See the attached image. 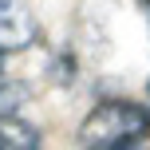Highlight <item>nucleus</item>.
I'll return each instance as SVG.
<instances>
[{"label": "nucleus", "instance_id": "f257e3e1", "mask_svg": "<svg viewBox=\"0 0 150 150\" xmlns=\"http://www.w3.org/2000/svg\"><path fill=\"white\" fill-rule=\"evenodd\" d=\"M150 138V111L134 99H99L79 127V142L91 150H122Z\"/></svg>", "mask_w": 150, "mask_h": 150}, {"label": "nucleus", "instance_id": "f03ea898", "mask_svg": "<svg viewBox=\"0 0 150 150\" xmlns=\"http://www.w3.org/2000/svg\"><path fill=\"white\" fill-rule=\"evenodd\" d=\"M40 40V24L28 0H0V47L4 52H28Z\"/></svg>", "mask_w": 150, "mask_h": 150}, {"label": "nucleus", "instance_id": "7ed1b4c3", "mask_svg": "<svg viewBox=\"0 0 150 150\" xmlns=\"http://www.w3.org/2000/svg\"><path fill=\"white\" fill-rule=\"evenodd\" d=\"M40 127L28 122L20 111H0V146H12V150H36L40 146Z\"/></svg>", "mask_w": 150, "mask_h": 150}, {"label": "nucleus", "instance_id": "20e7f679", "mask_svg": "<svg viewBox=\"0 0 150 150\" xmlns=\"http://www.w3.org/2000/svg\"><path fill=\"white\" fill-rule=\"evenodd\" d=\"M4 55H8V52H4V47H0V63H4Z\"/></svg>", "mask_w": 150, "mask_h": 150}, {"label": "nucleus", "instance_id": "39448f33", "mask_svg": "<svg viewBox=\"0 0 150 150\" xmlns=\"http://www.w3.org/2000/svg\"><path fill=\"white\" fill-rule=\"evenodd\" d=\"M0 87H4V75H0Z\"/></svg>", "mask_w": 150, "mask_h": 150}, {"label": "nucleus", "instance_id": "423d86ee", "mask_svg": "<svg viewBox=\"0 0 150 150\" xmlns=\"http://www.w3.org/2000/svg\"><path fill=\"white\" fill-rule=\"evenodd\" d=\"M142 4H146V8H150V0H142Z\"/></svg>", "mask_w": 150, "mask_h": 150}, {"label": "nucleus", "instance_id": "0eeeda50", "mask_svg": "<svg viewBox=\"0 0 150 150\" xmlns=\"http://www.w3.org/2000/svg\"><path fill=\"white\" fill-rule=\"evenodd\" d=\"M146 87H150V83H146Z\"/></svg>", "mask_w": 150, "mask_h": 150}]
</instances>
